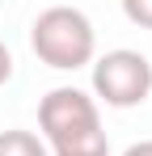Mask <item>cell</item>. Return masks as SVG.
I'll list each match as a JSON object with an SVG mask.
<instances>
[{"label":"cell","mask_w":152,"mask_h":156,"mask_svg":"<svg viewBox=\"0 0 152 156\" xmlns=\"http://www.w3.org/2000/svg\"><path fill=\"white\" fill-rule=\"evenodd\" d=\"M38 131H42L38 139L55 156H110L97 101L85 89H72V84L51 89L38 101Z\"/></svg>","instance_id":"obj_1"},{"label":"cell","mask_w":152,"mask_h":156,"mask_svg":"<svg viewBox=\"0 0 152 156\" xmlns=\"http://www.w3.org/2000/svg\"><path fill=\"white\" fill-rule=\"evenodd\" d=\"M30 47L34 55L55 68V72H76L85 63H93V51H97V34H93V21L72 9V4H51L34 17L30 26Z\"/></svg>","instance_id":"obj_2"},{"label":"cell","mask_w":152,"mask_h":156,"mask_svg":"<svg viewBox=\"0 0 152 156\" xmlns=\"http://www.w3.org/2000/svg\"><path fill=\"white\" fill-rule=\"evenodd\" d=\"M93 93L114 110H131V105H144L152 93V63L148 55L118 47V51H106L101 59H93Z\"/></svg>","instance_id":"obj_3"},{"label":"cell","mask_w":152,"mask_h":156,"mask_svg":"<svg viewBox=\"0 0 152 156\" xmlns=\"http://www.w3.org/2000/svg\"><path fill=\"white\" fill-rule=\"evenodd\" d=\"M0 156H47V144L34 131H0Z\"/></svg>","instance_id":"obj_4"},{"label":"cell","mask_w":152,"mask_h":156,"mask_svg":"<svg viewBox=\"0 0 152 156\" xmlns=\"http://www.w3.org/2000/svg\"><path fill=\"white\" fill-rule=\"evenodd\" d=\"M123 13H127L131 26L152 30V0H123Z\"/></svg>","instance_id":"obj_5"},{"label":"cell","mask_w":152,"mask_h":156,"mask_svg":"<svg viewBox=\"0 0 152 156\" xmlns=\"http://www.w3.org/2000/svg\"><path fill=\"white\" fill-rule=\"evenodd\" d=\"M13 80V51L4 47V38H0V84H9Z\"/></svg>","instance_id":"obj_6"},{"label":"cell","mask_w":152,"mask_h":156,"mask_svg":"<svg viewBox=\"0 0 152 156\" xmlns=\"http://www.w3.org/2000/svg\"><path fill=\"white\" fill-rule=\"evenodd\" d=\"M123 156H152V139H139V144H131Z\"/></svg>","instance_id":"obj_7"}]
</instances>
